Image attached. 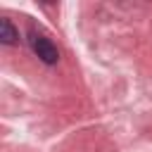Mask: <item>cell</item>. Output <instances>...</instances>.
<instances>
[{
  "label": "cell",
  "instance_id": "6da1fadb",
  "mask_svg": "<svg viewBox=\"0 0 152 152\" xmlns=\"http://www.w3.org/2000/svg\"><path fill=\"white\" fill-rule=\"evenodd\" d=\"M31 48H33V52L38 55L40 62H45V64H57L59 52H57L55 43H52L48 36H43V33H31Z\"/></svg>",
  "mask_w": 152,
  "mask_h": 152
},
{
  "label": "cell",
  "instance_id": "7a4b0ae2",
  "mask_svg": "<svg viewBox=\"0 0 152 152\" xmlns=\"http://www.w3.org/2000/svg\"><path fill=\"white\" fill-rule=\"evenodd\" d=\"M19 40V31L12 26V21L10 19H0V43H5V45H14Z\"/></svg>",
  "mask_w": 152,
  "mask_h": 152
}]
</instances>
